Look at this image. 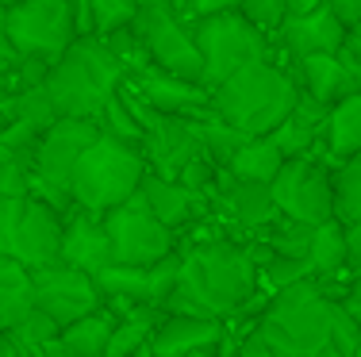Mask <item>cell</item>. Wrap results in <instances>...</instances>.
I'll return each instance as SVG.
<instances>
[{
  "label": "cell",
  "instance_id": "26",
  "mask_svg": "<svg viewBox=\"0 0 361 357\" xmlns=\"http://www.w3.org/2000/svg\"><path fill=\"white\" fill-rule=\"evenodd\" d=\"M307 265L319 280H338L346 273V223L338 215L315 227L312 250H307Z\"/></svg>",
  "mask_w": 361,
  "mask_h": 357
},
{
  "label": "cell",
  "instance_id": "22",
  "mask_svg": "<svg viewBox=\"0 0 361 357\" xmlns=\"http://www.w3.org/2000/svg\"><path fill=\"white\" fill-rule=\"evenodd\" d=\"M326 112L331 108L319 104V100H312V96H304L300 92L296 96V108L281 119L277 127H273V134L269 139L277 142V150L285 158H307L315 146L323 142V123H326Z\"/></svg>",
  "mask_w": 361,
  "mask_h": 357
},
{
  "label": "cell",
  "instance_id": "14",
  "mask_svg": "<svg viewBox=\"0 0 361 357\" xmlns=\"http://www.w3.org/2000/svg\"><path fill=\"white\" fill-rule=\"evenodd\" d=\"M123 84L158 115H177V119H204V115H212V89H208V84L169 77V73H158L154 65L127 73Z\"/></svg>",
  "mask_w": 361,
  "mask_h": 357
},
{
  "label": "cell",
  "instance_id": "42",
  "mask_svg": "<svg viewBox=\"0 0 361 357\" xmlns=\"http://www.w3.org/2000/svg\"><path fill=\"white\" fill-rule=\"evenodd\" d=\"M326 4H331V12L338 15V20L346 23V27L361 20V0H326Z\"/></svg>",
  "mask_w": 361,
  "mask_h": 357
},
{
  "label": "cell",
  "instance_id": "38",
  "mask_svg": "<svg viewBox=\"0 0 361 357\" xmlns=\"http://www.w3.org/2000/svg\"><path fill=\"white\" fill-rule=\"evenodd\" d=\"M231 357H277L269 350V342H265L262 334H257V327L250 330V334H243L235 346H231Z\"/></svg>",
  "mask_w": 361,
  "mask_h": 357
},
{
  "label": "cell",
  "instance_id": "33",
  "mask_svg": "<svg viewBox=\"0 0 361 357\" xmlns=\"http://www.w3.org/2000/svg\"><path fill=\"white\" fill-rule=\"evenodd\" d=\"M58 334H62V327H58V322L50 319L47 311H39V308H31L27 315L20 319V327L12 330V338H16L20 346H27V350H39V346L54 342Z\"/></svg>",
  "mask_w": 361,
  "mask_h": 357
},
{
  "label": "cell",
  "instance_id": "13",
  "mask_svg": "<svg viewBox=\"0 0 361 357\" xmlns=\"http://www.w3.org/2000/svg\"><path fill=\"white\" fill-rule=\"evenodd\" d=\"M31 284H35V308L47 311L58 327H70V322L104 308V292H100L97 277L66 265L62 258L31 269Z\"/></svg>",
  "mask_w": 361,
  "mask_h": 357
},
{
  "label": "cell",
  "instance_id": "2",
  "mask_svg": "<svg viewBox=\"0 0 361 357\" xmlns=\"http://www.w3.org/2000/svg\"><path fill=\"white\" fill-rule=\"evenodd\" d=\"M361 322L326 292L319 277L273 292L257 334L277 357H354Z\"/></svg>",
  "mask_w": 361,
  "mask_h": 357
},
{
  "label": "cell",
  "instance_id": "29",
  "mask_svg": "<svg viewBox=\"0 0 361 357\" xmlns=\"http://www.w3.org/2000/svg\"><path fill=\"white\" fill-rule=\"evenodd\" d=\"M334 215L346 227H361V154L334 165Z\"/></svg>",
  "mask_w": 361,
  "mask_h": 357
},
{
  "label": "cell",
  "instance_id": "15",
  "mask_svg": "<svg viewBox=\"0 0 361 357\" xmlns=\"http://www.w3.org/2000/svg\"><path fill=\"white\" fill-rule=\"evenodd\" d=\"M212 208H219V215L227 219L235 231H243L246 238L257 234L262 227H269L281 215L273 189L262 181H243V177L219 169L216 177V192H212Z\"/></svg>",
  "mask_w": 361,
  "mask_h": 357
},
{
  "label": "cell",
  "instance_id": "28",
  "mask_svg": "<svg viewBox=\"0 0 361 357\" xmlns=\"http://www.w3.org/2000/svg\"><path fill=\"white\" fill-rule=\"evenodd\" d=\"M312 234H315L312 223H300V219L277 215L269 227H262V231L250 234L246 242L265 246L269 253H285V258H304V261H307V250H312Z\"/></svg>",
  "mask_w": 361,
  "mask_h": 357
},
{
  "label": "cell",
  "instance_id": "9",
  "mask_svg": "<svg viewBox=\"0 0 361 357\" xmlns=\"http://www.w3.org/2000/svg\"><path fill=\"white\" fill-rule=\"evenodd\" d=\"M8 39H12L16 58L54 62L77 39L73 0H20V4H8Z\"/></svg>",
  "mask_w": 361,
  "mask_h": 357
},
{
  "label": "cell",
  "instance_id": "35",
  "mask_svg": "<svg viewBox=\"0 0 361 357\" xmlns=\"http://www.w3.org/2000/svg\"><path fill=\"white\" fill-rule=\"evenodd\" d=\"M0 196H31V165L0 161Z\"/></svg>",
  "mask_w": 361,
  "mask_h": 357
},
{
  "label": "cell",
  "instance_id": "46",
  "mask_svg": "<svg viewBox=\"0 0 361 357\" xmlns=\"http://www.w3.org/2000/svg\"><path fill=\"white\" fill-rule=\"evenodd\" d=\"M20 357H39L35 350H27V346H20Z\"/></svg>",
  "mask_w": 361,
  "mask_h": 357
},
{
  "label": "cell",
  "instance_id": "36",
  "mask_svg": "<svg viewBox=\"0 0 361 357\" xmlns=\"http://www.w3.org/2000/svg\"><path fill=\"white\" fill-rule=\"evenodd\" d=\"M27 196H0V253H12V238H16V223H20V211Z\"/></svg>",
  "mask_w": 361,
  "mask_h": 357
},
{
  "label": "cell",
  "instance_id": "23",
  "mask_svg": "<svg viewBox=\"0 0 361 357\" xmlns=\"http://www.w3.org/2000/svg\"><path fill=\"white\" fill-rule=\"evenodd\" d=\"M319 146H323V154H326L331 165L361 154V92H350V96H342L338 104H331Z\"/></svg>",
  "mask_w": 361,
  "mask_h": 357
},
{
  "label": "cell",
  "instance_id": "1",
  "mask_svg": "<svg viewBox=\"0 0 361 357\" xmlns=\"http://www.w3.org/2000/svg\"><path fill=\"white\" fill-rule=\"evenodd\" d=\"M257 292V261L250 246L212 231L180 246L177 284L166 300L169 315L231 319Z\"/></svg>",
  "mask_w": 361,
  "mask_h": 357
},
{
  "label": "cell",
  "instance_id": "20",
  "mask_svg": "<svg viewBox=\"0 0 361 357\" xmlns=\"http://www.w3.org/2000/svg\"><path fill=\"white\" fill-rule=\"evenodd\" d=\"M227 330L223 319H204V315H166L161 327L154 330L150 346L139 357H188L204 350H219Z\"/></svg>",
  "mask_w": 361,
  "mask_h": 357
},
{
  "label": "cell",
  "instance_id": "45",
  "mask_svg": "<svg viewBox=\"0 0 361 357\" xmlns=\"http://www.w3.org/2000/svg\"><path fill=\"white\" fill-rule=\"evenodd\" d=\"M188 357H231V353H223V346H219V350H204V353H188Z\"/></svg>",
  "mask_w": 361,
  "mask_h": 357
},
{
  "label": "cell",
  "instance_id": "39",
  "mask_svg": "<svg viewBox=\"0 0 361 357\" xmlns=\"http://www.w3.org/2000/svg\"><path fill=\"white\" fill-rule=\"evenodd\" d=\"M338 54L346 58V65H350V70H354L357 77H361V20L346 27V42H342Z\"/></svg>",
  "mask_w": 361,
  "mask_h": 357
},
{
  "label": "cell",
  "instance_id": "19",
  "mask_svg": "<svg viewBox=\"0 0 361 357\" xmlns=\"http://www.w3.org/2000/svg\"><path fill=\"white\" fill-rule=\"evenodd\" d=\"M277 39L288 58H307V54H334L346 42V23L331 12V4H319L312 12L285 15L277 27Z\"/></svg>",
  "mask_w": 361,
  "mask_h": 357
},
{
  "label": "cell",
  "instance_id": "27",
  "mask_svg": "<svg viewBox=\"0 0 361 357\" xmlns=\"http://www.w3.org/2000/svg\"><path fill=\"white\" fill-rule=\"evenodd\" d=\"M285 154L277 150V142L269 134H257V139H246L243 146L235 150V158L227 161V173L243 177V181H262V184H273V177L281 173L285 165Z\"/></svg>",
  "mask_w": 361,
  "mask_h": 357
},
{
  "label": "cell",
  "instance_id": "8",
  "mask_svg": "<svg viewBox=\"0 0 361 357\" xmlns=\"http://www.w3.org/2000/svg\"><path fill=\"white\" fill-rule=\"evenodd\" d=\"M131 31L139 35L146 65H154L158 73H169V77L204 84V58L192 39V27L180 20V12L169 0H139Z\"/></svg>",
  "mask_w": 361,
  "mask_h": 357
},
{
  "label": "cell",
  "instance_id": "47",
  "mask_svg": "<svg viewBox=\"0 0 361 357\" xmlns=\"http://www.w3.org/2000/svg\"><path fill=\"white\" fill-rule=\"evenodd\" d=\"M354 357H361V327H357V350H354Z\"/></svg>",
  "mask_w": 361,
  "mask_h": 357
},
{
  "label": "cell",
  "instance_id": "12",
  "mask_svg": "<svg viewBox=\"0 0 361 357\" xmlns=\"http://www.w3.org/2000/svg\"><path fill=\"white\" fill-rule=\"evenodd\" d=\"M180 250L154 265H108L97 273V284L104 292V308L111 315H127L131 308H166L169 292L177 284Z\"/></svg>",
  "mask_w": 361,
  "mask_h": 357
},
{
  "label": "cell",
  "instance_id": "7",
  "mask_svg": "<svg viewBox=\"0 0 361 357\" xmlns=\"http://www.w3.org/2000/svg\"><path fill=\"white\" fill-rule=\"evenodd\" d=\"M192 39H196L200 58H204V84H208V89H216L219 81H227L231 73H238L243 65L269 62L273 58L269 35H265L262 27H254L243 12L196 15Z\"/></svg>",
  "mask_w": 361,
  "mask_h": 357
},
{
  "label": "cell",
  "instance_id": "4",
  "mask_svg": "<svg viewBox=\"0 0 361 357\" xmlns=\"http://www.w3.org/2000/svg\"><path fill=\"white\" fill-rule=\"evenodd\" d=\"M296 96L300 89L292 73L269 58V62L243 65L227 81H219L212 89V112L246 139H257V134H273V127L296 108Z\"/></svg>",
  "mask_w": 361,
  "mask_h": 357
},
{
  "label": "cell",
  "instance_id": "3",
  "mask_svg": "<svg viewBox=\"0 0 361 357\" xmlns=\"http://www.w3.org/2000/svg\"><path fill=\"white\" fill-rule=\"evenodd\" d=\"M127 81V65L108 50L100 35H77L66 54L50 62L47 92L58 115L70 119H97L104 100Z\"/></svg>",
  "mask_w": 361,
  "mask_h": 357
},
{
  "label": "cell",
  "instance_id": "44",
  "mask_svg": "<svg viewBox=\"0 0 361 357\" xmlns=\"http://www.w3.org/2000/svg\"><path fill=\"white\" fill-rule=\"evenodd\" d=\"M12 65H0V108H4V100L12 96Z\"/></svg>",
  "mask_w": 361,
  "mask_h": 357
},
{
  "label": "cell",
  "instance_id": "6",
  "mask_svg": "<svg viewBox=\"0 0 361 357\" xmlns=\"http://www.w3.org/2000/svg\"><path fill=\"white\" fill-rule=\"evenodd\" d=\"M97 134H100L97 119L58 115L54 123L42 131V139L35 146V161H31V196L47 200L50 208L70 215L77 208L73 196H70V177H73L81 154L97 142Z\"/></svg>",
  "mask_w": 361,
  "mask_h": 357
},
{
  "label": "cell",
  "instance_id": "5",
  "mask_svg": "<svg viewBox=\"0 0 361 357\" xmlns=\"http://www.w3.org/2000/svg\"><path fill=\"white\" fill-rule=\"evenodd\" d=\"M146 173V154L142 146L123 139H111L100 131L97 142L81 154L73 177H70V196L81 211L104 215V211L119 208L139 192V181Z\"/></svg>",
  "mask_w": 361,
  "mask_h": 357
},
{
  "label": "cell",
  "instance_id": "16",
  "mask_svg": "<svg viewBox=\"0 0 361 357\" xmlns=\"http://www.w3.org/2000/svg\"><path fill=\"white\" fill-rule=\"evenodd\" d=\"M62 234H66V215L58 208H50L47 200L27 196L20 211V223H16V238H12V253L20 265L39 269L50 261L62 258Z\"/></svg>",
  "mask_w": 361,
  "mask_h": 357
},
{
  "label": "cell",
  "instance_id": "32",
  "mask_svg": "<svg viewBox=\"0 0 361 357\" xmlns=\"http://www.w3.org/2000/svg\"><path fill=\"white\" fill-rule=\"evenodd\" d=\"M89 12H92V35H108V31L131 27L139 0H89Z\"/></svg>",
  "mask_w": 361,
  "mask_h": 357
},
{
  "label": "cell",
  "instance_id": "21",
  "mask_svg": "<svg viewBox=\"0 0 361 357\" xmlns=\"http://www.w3.org/2000/svg\"><path fill=\"white\" fill-rule=\"evenodd\" d=\"M62 261L73 269H85L92 277L111 265V242L104 231V215H92V211H81V208H73L66 215Z\"/></svg>",
  "mask_w": 361,
  "mask_h": 357
},
{
  "label": "cell",
  "instance_id": "43",
  "mask_svg": "<svg viewBox=\"0 0 361 357\" xmlns=\"http://www.w3.org/2000/svg\"><path fill=\"white\" fill-rule=\"evenodd\" d=\"M16 62V50L12 39H8V4H0V65H12Z\"/></svg>",
  "mask_w": 361,
  "mask_h": 357
},
{
  "label": "cell",
  "instance_id": "10",
  "mask_svg": "<svg viewBox=\"0 0 361 357\" xmlns=\"http://www.w3.org/2000/svg\"><path fill=\"white\" fill-rule=\"evenodd\" d=\"M104 231L111 242V265H154L177 253V231L150 215L139 192L104 211Z\"/></svg>",
  "mask_w": 361,
  "mask_h": 357
},
{
  "label": "cell",
  "instance_id": "40",
  "mask_svg": "<svg viewBox=\"0 0 361 357\" xmlns=\"http://www.w3.org/2000/svg\"><path fill=\"white\" fill-rule=\"evenodd\" d=\"M346 273L361 277V227H346Z\"/></svg>",
  "mask_w": 361,
  "mask_h": 357
},
{
  "label": "cell",
  "instance_id": "41",
  "mask_svg": "<svg viewBox=\"0 0 361 357\" xmlns=\"http://www.w3.org/2000/svg\"><path fill=\"white\" fill-rule=\"evenodd\" d=\"M246 0H192L196 15H212V12H243Z\"/></svg>",
  "mask_w": 361,
  "mask_h": 357
},
{
  "label": "cell",
  "instance_id": "25",
  "mask_svg": "<svg viewBox=\"0 0 361 357\" xmlns=\"http://www.w3.org/2000/svg\"><path fill=\"white\" fill-rule=\"evenodd\" d=\"M166 315H169L166 308H131L127 315H119L116 327H111L104 357H139L146 346H150L154 330L161 327Z\"/></svg>",
  "mask_w": 361,
  "mask_h": 357
},
{
  "label": "cell",
  "instance_id": "11",
  "mask_svg": "<svg viewBox=\"0 0 361 357\" xmlns=\"http://www.w3.org/2000/svg\"><path fill=\"white\" fill-rule=\"evenodd\" d=\"M273 200L281 215L300 219V223L319 227L334 219V169L326 158H288L281 173L273 177Z\"/></svg>",
  "mask_w": 361,
  "mask_h": 357
},
{
  "label": "cell",
  "instance_id": "34",
  "mask_svg": "<svg viewBox=\"0 0 361 357\" xmlns=\"http://www.w3.org/2000/svg\"><path fill=\"white\" fill-rule=\"evenodd\" d=\"M243 15L254 23V27H262L265 35H277V27L288 15V0H246Z\"/></svg>",
  "mask_w": 361,
  "mask_h": 357
},
{
  "label": "cell",
  "instance_id": "18",
  "mask_svg": "<svg viewBox=\"0 0 361 357\" xmlns=\"http://www.w3.org/2000/svg\"><path fill=\"white\" fill-rule=\"evenodd\" d=\"M296 81V89L304 96L319 100V104H338L350 92H361V77L346 65V58L334 50V54H307V58H292V65H285Z\"/></svg>",
  "mask_w": 361,
  "mask_h": 357
},
{
  "label": "cell",
  "instance_id": "30",
  "mask_svg": "<svg viewBox=\"0 0 361 357\" xmlns=\"http://www.w3.org/2000/svg\"><path fill=\"white\" fill-rule=\"evenodd\" d=\"M192 127H196V139H200L204 154L216 161L219 169H227V161L235 158V150L246 142V134H243V131H235L231 123H223L216 112L204 115V119H192Z\"/></svg>",
  "mask_w": 361,
  "mask_h": 357
},
{
  "label": "cell",
  "instance_id": "37",
  "mask_svg": "<svg viewBox=\"0 0 361 357\" xmlns=\"http://www.w3.org/2000/svg\"><path fill=\"white\" fill-rule=\"evenodd\" d=\"M323 284H326V280H323ZM326 292H331L334 300H338L342 308H346L350 315H354V319L361 322V277H350L346 284H338V288H334V284H326Z\"/></svg>",
  "mask_w": 361,
  "mask_h": 357
},
{
  "label": "cell",
  "instance_id": "49",
  "mask_svg": "<svg viewBox=\"0 0 361 357\" xmlns=\"http://www.w3.org/2000/svg\"><path fill=\"white\" fill-rule=\"evenodd\" d=\"M0 258H4V253H0Z\"/></svg>",
  "mask_w": 361,
  "mask_h": 357
},
{
  "label": "cell",
  "instance_id": "17",
  "mask_svg": "<svg viewBox=\"0 0 361 357\" xmlns=\"http://www.w3.org/2000/svg\"><path fill=\"white\" fill-rule=\"evenodd\" d=\"M139 200L150 208L154 219H161L169 231H177V238H180V231H188L196 219H204L212 211V203L204 200V196L188 192L180 181H173V177H161V173H154V169H146V173H142Z\"/></svg>",
  "mask_w": 361,
  "mask_h": 357
},
{
  "label": "cell",
  "instance_id": "31",
  "mask_svg": "<svg viewBox=\"0 0 361 357\" xmlns=\"http://www.w3.org/2000/svg\"><path fill=\"white\" fill-rule=\"evenodd\" d=\"M97 123H100V131L111 134V139H123V142H135V146H142V123H139V115L131 112V104L123 100V92H111V96L104 100V108H100V115H97Z\"/></svg>",
  "mask_w": 361,
  "mask_h": 357
},
{
  "label": "cell",
  "instance_id": "24",
  "mask_svg": "<svg viewBox=\"0 0 361 357\" xmlns=\"http://www.w3.org/2000/svg\"><path fill=\"white\" fill-rule=\"evenodd\" d=\"M31 308H35L31 269L16 258H0V334H12Z\"/></svg>",
  "mask_w": 361,
  "mask_h": 357
},
{
  "label": "cell",
  "instance_id": "48",
  "mask_svg": "<svg viewBox=\"0 0 361 357\" xmlns=\"http://www.w3.org/2000/svg\"><path fill=\"white\" fill-rule=\"evenodd\" d=\"M0 4H20V0H0Z\"/></svg>",
  "mask_w": 361,
  "mask_h": 357
}]
</instances>
